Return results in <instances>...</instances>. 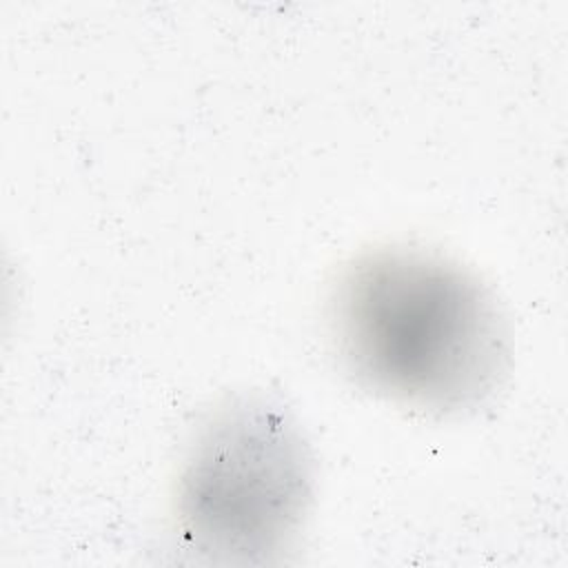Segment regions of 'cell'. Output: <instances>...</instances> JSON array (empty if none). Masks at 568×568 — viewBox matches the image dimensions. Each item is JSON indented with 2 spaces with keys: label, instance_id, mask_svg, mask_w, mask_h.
<instances>
[{
  "label": "cell",
  "instance_id": "cell-1",
  "mask_svg": "<svg viewBox=\"0 0 568 568\" xmlns=\"http://www.w3.org/2000/svg\"><path fill=\"white\" fill-rule=\"evenodd\" d=\"M331 324L348 373L410 408L475 406L506 362V333L490 295L459 266L422 251L382 248L346 266Z\"/></svg>",
  "mask_w": 568,
  "mask_h": 568
},
{
  "label": "cell",
  "instance_id": "cell-2",
  "mask_svg": "<svg viewBox=\"0 0 568 568\" xmlns=\"http://www.w3.org/2000/svg\"><path fill=\"white\" fill-rule=\"evenodd\" d=\"M311 457L280 404L233 399L200 430L178 481V530L213 561L286 550L311 501Z\"/></svg>",
  "mask_w": 568,
  "mask_h": 568
}]
</instances>
